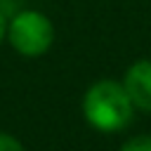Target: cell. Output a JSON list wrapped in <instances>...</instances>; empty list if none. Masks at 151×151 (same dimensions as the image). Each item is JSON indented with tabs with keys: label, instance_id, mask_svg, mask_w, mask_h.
<instances>
[{
	"label": "cell",
	"instance_id": "6da1fadb",
	"mask_svg": "<svg viewBox=\"0 0 151 151\" xmlns=\"http://www.w3.org/2000/svg\"><path fill=\"white\" fill-rule=\"evenodd\" d=\"M132 101L125 87L116 80L94 83L83 97V116L99 132H118L132 120Z\"/></svg>",
	"mask_w": 151,
	"mask_h": 151
},
{
	"label": "cell",
	"instance_id": "7a4b0ae2",
	"mask_svg": "<svg viewBox=\"0 0 151 151\" xmlns=\"http://www.w3.org/2000/svg\"><path fill=\"white\" fill-rule=\"evenodd\" d=\"M12 50L26 59L42 57L54 42V24L45 12L19 9L7 19V38Z\"/></svg>",
	"mask_w": 151,
	"mask_h": 151
},
{
	"label": "cell",
	"instance_id": "3957f363",
	"mask_svg": "<svg viewBox=\"0 0 151 151\" xmlns=\"http://www.w3.org/2000/svg\"><path fill=\"white\" fill-rule=\"evenodd\" d=\"M123 87L134 109L151 113V61L149 59H139L127 68Z\"/></svg>",
	"mask_w": 151,
	"mask_h": 151
},
{
	"label": "cell",
	"instance_id": "277c9868",
	"mask_svg": "<svg viewBox=\"0 0 151 151\" xmlns=\"http://www.w3.org/2000/svg\"><path fill=\"white\" fill-rule=\"evenodd\" d=\"M120 151H151V137L149 134H142V137H132L127 139Z\"/></svg>",
	"mask_w": 151,
	"mask_h": 151
},
{
	"label": "cell",
	"instance_id": "5b68a950",
	"mask_svg": "<svg viewBox=\"0 0 151 151\" xmlns=\"http://www.w3.org/2000/svg\"><path fill=\"white\" fill-rule=\"evenodd\" d=\"M0 151H26V149H24V144H21L14 134L0 132Z\"/></svg>",
	"mask_w": 151,
	"mask_h": 151
},
{
	"label": "cell",
	"instance_id": "8992f818",
	"mask_svg": "<svg viewBox=\"0 0 151 151\" xmlns=\"http://www.w3.org/2000/svg\"><path fill=\"white\" fill-rule=\"evenodd\" d=\"M5 38H7V17H5V12L0 9V45L5 42Z\"/></svg>",
	"mask_w": 151,
	"mask_h": 151
}]
</instances>
